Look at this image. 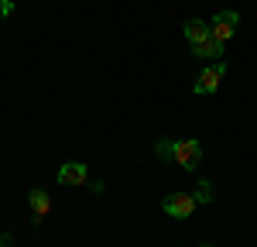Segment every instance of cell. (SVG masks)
Returning a JSON list of instances; mask_svg holds the SVG:
<instances>
[{"instance_id":"6da1fadb","label":"cell","mask_w":257,"mask_h":247,"mask_svg":"<svg viewBox=\"0 0 257 247\" xmlns=\"http://www.w3.org/2000/svg\"><path fill=\"white\" fill-rule=\"evenodd\" d=\"M155 151H158L161 162H175L178 168H185V172H196L199 162H202V141L196 138H185V141H168V138H161L155 144Z\"/></svg>"},{"instance_id":"7a4b0ae2","label":"cell","mask_w":257,"mask_h":247,"mask_svg":"<svg viewBox=\"0 0 257 247\" xmlns=\"http://www.w3.org/2000/svg\"><path fill=\"white\" fill-rule=\"evenodd\" d=\"M196 199H192V192H172V196H165L161 199V209L172 216V220H189L192 213H196Z\"/></svg>"},{"instance_id":"3957f363","label":"cell","mask_w":257,"mask_h":247,"mask_svg":"<svg viewBox=\"0 0 257 247\" xmlns=\"http://www.w3.org/2000/svg\"><path fill=\"white\" fill-rule=\"evenodd\" d=\"M237 24H240V14L237 11H219V14H213V21H209V31H213V38L216 41H226L237 35Z\"/></svg>"},{"instance_id":"277c9868","label":"cell","mask_w":257,"mask_h":247,"mask_svg":"<svg viewBox=\"0 0 257 247\" xmlns=\"http://www.w3.org/2000/svg\"><path fill=\"white\" fill-rule=\"evenodd\" d=\"M223 72H226V65H223V62H213L209 69H202V76L192 82V93H199V96L216 93V89H219V79H223Z\"/></svg>"},{"instance_id":"5b68a950","label":"cell","mask_w":257,"mask_h":247,"mask_svg":"<svg viewBox=\"0 0 257 247\" xmlns=\"http://www.w3.org/2000/svg\"><path fill=\"white\" fill-rule=\"evenodd\" d=\"M59 182L62 185H86L89 182V172H86L82 162H65L59 168Z\"/></svg>"},{"instance_id":"8992f818","label":"cell","mask_w":257,"mask_h":247,"mask_svg":"<svg viewBox=\"0 0 257 247\" xmlns=\"http://www.w3.org/2000/svg\"><path fill=\"white\" fill-rule=\"evenodd\" d=\"M28 203H31V213H35V226L52 213V196H48L45 189H31V192H28Z\"/></svg>"},{"instance_id":"52a82bcc","label":"cell","mask_w":257,"mask_h":247,"mask_svg":"<svg viewBox=\"0 0 257 247\" xmlns=\"http://www.w3.org/2000/svg\"><path fill=\"white\" fill-rule=\"evenodd\" d=\"M185 38H189V48H196V45H202V41L213 38V31H209L206 21L192 18V21H185Z\"/></svg>"},{"instance_id":"ba28073f","label":"cell","mask_w":257,"mask_h":247,"mask_svg":"<svg viewBox=\"0 0 257 247\" xmlns=\"http://www.w3.org/2000/svg\"><path fill=\"white\" fill-rule=\"evenodd\" d=\"M213 196H216V192H213V185L206 182V179H199V182H196V192H192V199H196L199 206H209V203H213Z\"/></svg>"},{"instance_id":"9c48e42d","label":"cell","mask_w":257,"mask_h":247,"mask_svg":"<svg viewBox=\"0 0 257 247\" xmlns=\"http://www.w3.org/2000/svg\"><path fill=\"white\" fill-rule=\"evenodd\" d=\"M14 14V0H0V18H11Z\"/></svg>"},{"instance_id":"30bf717a","label":"cell","mask_w":257,"mask_h":247,"mask_svg":"<svg viewBox=\"0 0 257 247\" xmlns=\"http://www.w3.org/2000/svg\"><path fill=\"white\" fill-rule=\"evenodd\" d=\"M199 247H216V244H199Z\"/></svg>"}]
</instances>
